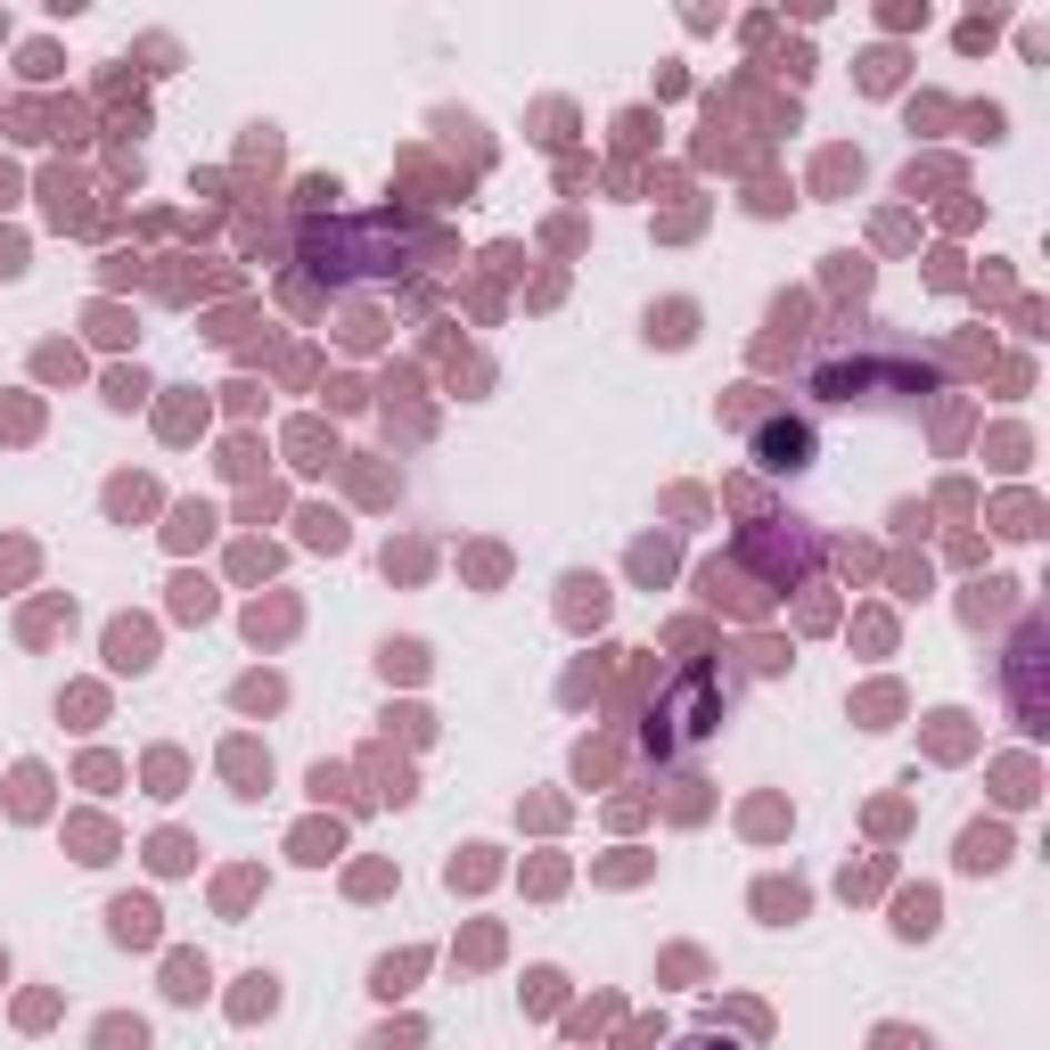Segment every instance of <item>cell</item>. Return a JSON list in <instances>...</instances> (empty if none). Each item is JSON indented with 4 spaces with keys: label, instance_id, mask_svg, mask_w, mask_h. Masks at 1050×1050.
Returning a JSON list of instances; mask_svg holds the SVG:
<instances>
[{
    "label": "cell",
    "instance_id": "obj_1",
    "mask_svg": "<svg viewBox=\"0 0 1050 1050\" xmlns=\"http://www.w3.org/2000/svg\"><path fill=\"white\" fill-rule=\"evenodd\" d=\"M755 452H764V468H812V427H805V418H771V427L764 435H755Z\"/></svg>",
    "mask_w": 1050,
    "mask_h": 1050
},
{
    "label": "cell",
    "instance_id": "obj_2",
    "mask_svg": "<svg viewBox=\"0 0 1050 1050\" xmlns=\"http://www.w3.org/2000/svg\"><path fill=\"white\" fill-rule=\"evenodd\" d=\"M108 665H115V674H149V665H157V633L140 616H115L108 624Z\"/></svg>",
    "mask_w": 1050,
    "mask_h": 1050
},
{
    "label": "cell",
    "instance_id": "obj_3",
    "mask_svg": "<svg viewBox=\"0 0 1050 1050\" xmlns=\"http://www.w3.org/2000/svg\"><path fill=\"white\" fill-rule=\"evenodd\" d=\"M657 723H682L689 739L723 730V698H714V682H706V674H689V682H682V706H674V714H657Z\"/></svg>",
    "mask_w": 1050,
    "mask_h": 1050
},
{
    "label": "cell",
    "instance_id": "obj_4",
    "mask_svg": "<svg viewBox=\"0 0 1050 1050\" xmlns=\"http://www.w3.org/2000/svg\"><path fill=\"white\" fill-rule=\"evenodd\" d=\"M1001 862H1010V829H1001V821H969V829H960V870H1001Z\"/></svg>",
    "mask_w": 1050,
    "mask_h": 1050
},
{
    "label": "cell",
    "instance_id": "obj_5",
    "mask_svg": "<svg viewBox=\"0 0 1050 1050\" xmlns=\"http://www.w3.org/2000/svg\"><path fill=\"white\" fill-rule=\"evenodd\" d=\"M108 928H115V943H140V952H149V943H157V902L149 895H115L108 902Z\"/></svg>",
    "mask_w": 1050,
    "mask_h": 1050
},
{
    "label": "cell",
    "instance_id": "obj_6",
    "mask_svg": "<svg viewBox=\"0 0 1050 1050\" xmlns=\"http://www.w3.org/2000/svg\"><path fill=\"white\" fill-rule=\"evenodd\" d=\"M936 919H943V895H936V887H911V895L895 902V936H902V943H928Z\"/></svg>",
    "mask_w": 1050,
    "mask_h": 1050
},
{
    "label": "cell",
    "instance_id": "obj_7",
    "mask_svg": "<svg viewBox=\"0 0 1050 1050\" xmlns=\"http://www.w3.org/2000/svg\"><path fill=\"white\" fill-rule=\"evenodd\" d=\"M698 592H706V607H723V599H730L739 616H764V592H747L739 575H723V558H706V566H698Z\"/></svg>",
    "mask_w": 1050,
    "mask_h": 1050
},
{
    "label": "cell",
    "instance_id": "obj_8",
    "mask_svg": "<svg viewBox=\"0 0 1050 1050\" xmlns=\"http://www.w3.org/2000/svg\"><path fill=\"white\" fill-rule=\"evenodd\" d=\"M805 887H796V878H764V887H755V911L771 919V928H796V919H805Z\"/></svg>",
    "mask_w": 1050,
    "mask_h": 1050
},
{
    "label": "cell",
    "instance_id": "obj_9",
    "mask_svg": "<svg viewBox=\"0 0 1050 1050\" xmlns=\"http://www.w3.org/2000/svg\"><path fill=\"white\" fill-rule=\"evenodd\" d=\"M222 771L239 780V796H263V780H271V755H263L255 739H230V747H222Z\"/></svg>",
    "mask_w": 1050,
    "mask_h": 1050
},
{
    "label": "cell",
    "instance_id": "obj_10",
    "mask_svg": "<svg viewBox=\"0 0 1050 1050\" xmlns=\"http://www.w3.org/2000/svg\"><path fill=\"white\" fill-rule=\"evenodd\" d=\"M205 985H214L205 952H164V993L173 1001H205Z\"/></svg>",
    "mask_w": 1050,
    "mask_h": 1050
},
{
    "label": "cell",
    "instance_id": "obj_11",
    "mask_svg": "<svg viewBox=\"0 0 1050 1050\" xmlns=\"http://www.w3.org/2000/svg\"><path fill=\"white\" fill-rule=\"evenodd\" d=\"M698 337V304H648V345H689Z\"/></svg>",
    "mask_w": 1050,
    "mask_h": 1050
},
{
    "label": "cell",
    "instance_id": "obj_12",
    "mask_svg": "<svg viewBox=\"0 0 1050 1050\" xmlns=\"http://www.w3.org/2000/svg\"><path fill=\"white\" fill-rule=\"evenodd\" d=\"M418 969H427V952H386V960L370 969V993H377V1001L411 993V977H418Z\"/></svg>",
    "mask_w": 1050,
    "mask_h": 1050
},
{
    "label": "cell",
    "instance_id": "obj_13",
    "mask_svg": "<svg viewBox=\"0 0 1050 1050\" xmlns=\"http://www.w3.org/2000/svg\"><path fill=\"white\" fill-rule=\"evenodd\" d=\"M558 592H566V624H599L607 616V583L599 575H566Z\"/></svg>",
    "mask_w": 1050,
    "mask_h": 1050
},
{
    "label": "cell",
    "instance_id": "obj_14",
    "mask_svg": "<svg viewBox=\"0 0 1050 1050\" xmlns=\"http://www.w3.org/2000/svg\"><path fill=\"white\" fill-rule=\"evenodd\" d=\"M1010 599H1018V583H1010V575H985V583H969V624L1010 616Z\"/></svg>",
    "mask_w": 1050,
    "mask_h": 1050
},
{
    "label": "cell",
    "instance_id": "obj_15",
    "mask_svg": "<svg viewBox=\"0 0 1050 1050\" xmlns=\"http://www.w3.org/2000/svg\"><path fill=\"white\" fill-rule=\"evenodd\" d=\"M337 846H345L337 821H304L296 829V862H337Z\"/></svg>",
    "mask_w": 1050,
    "mask_h": 1050
},
{
    "label": "cell",
    "instance_id": "obj_16",
    "mask_svg": "<svg viewBox=\"0 0 1050 1050\" xmlns=\"http://www.w3.org/2000/svg\"><path fill=\"white\" fill-rule=\"evenodd\" d=\"M108 509H115V517L157 509V485H149V476H115V485H108Z\"/></svg>",
    "mask_w": 1050,
    "mask_h": 1050
},
{
    "label": "cell",
    "instance_id": "obj_17",
    "mask_svg": "<svg viewBox=\"0 0 1050 1050\" xmlns=\"http://www.w3.org/2000/svg\"><path fill=\"white\" fill-rule=\"evenodd\" d=\"M91 1050H149V1026H140V1018H99Z\"/></svg>",
    "mask_w": 1050,
    "mask_h": 1050
},
{
    "label": "cell",
    "instance_id": "obj_18",
    "mask_svg": "<svg viewBox=\"0 0 1050 1050\" xmlns=\"http://www.w3.org/2000/svg\"><path fill=\"white\" fill-rule=\"evenodd\" d=\"M287 444H296V468H329V460H337V435H321L312 418H304L296 435H287Z\"/></svg>",
    "mask_w": 1050,
    "mask_h": 1050
},
{
    "label": "cell",
    "instance_id": "obj_19",
    "mask_svg": "<svg viewBox=\"0 0 1050 1050\" xmlns=\"http://www.w3.org/2000/svg\"><path fill=\"white\" fill-rule=\"evenodd\" d=\"M952 181H960V164H943V157L936 164H919V157L902 164V198H919V189H952Z\"/></svg>",
    "mask_w": 1050,
    "mask_h": 1050
},
{
    "label": "cell",
    "instance_id": "obj_20",
    "mask_svg": "<svg viewBox=\"0 0 1050 1050\" xmlns=\"http://www.w3.org/2000/svg\"><path fill=\"white\" fill-rule=\"evenodd\" d=\"M1001 534H1018V542L1042 534V501L1034 493H1010V501H1001Z\"/></svg>",
    "mask_w": 1050,
    "mask_h": 1050
},
{
    "label": "cell",
    "instance_id": "obj_21",
    "mask_svg": "<svg viewBox=\"0 0 1050 1050\" xmlns=\"http://www.w3.org/2000/svg\"><path fill=\"white\" fill-rule=\"evenodd\" d=\"M164 534H173L181 551H189V542H205V534H214V509H205V501H181V509H173V525H164Z\"/></svg>",
    "mask_w": 1050,
    "mask_h": 1050
},
{
    "label": "cell",
    "instance_id": "obj_22",
    "mask_svg": "<svg viewBox=\"0 0 1050 1050\" xmlns=\"http://www.w3.org/2000/svg\"><path fill=\"white\" fill-rule=\"evenodd\" d=\"M173 616H198V624H205V616H214V583H205V575H181V583H173Z\"/></svg>",
    "mask_w": 1050,
    "mask_h": 1050
},
{
    "label": "cell",
    "instance_id": "obj_23",
    "mask_svg": "<svg viewBox=\"0 0 1050 1050\" xmlns=\"http://www.w3.org/2000/svg\"><path fill=\"white\" fill-rule=\"evenodd\" d=\"M444 878H452V887H485V878H493V846H460Z\"/></svg>",
    "mask_w": 1050,
    "mask_h": 1050
},
{
    "label": "cell",
    "instance_id": "obj_24",
    "mask_svg": "<svg viewBox=\"0 0 1050 1050\" xmlns=\"http://www.w3.org/2000/svg\"><path fill=\"white\" fill-rule=\"evenodd\" d=\"M271 1010H280V977L255 969V977H246V993H239V1018H271Z\"/></svg>",
    "mask_w": 1050,
    "mask_h": 1050
},
{
    "label": "cell",
    "instance_id": "obj_25",
    "mask_svg": "<svg viewBox=\"0 0 1050 1050\" xmlns=\"http://www.w3.org/2000/svg\"><path fill=\"white\" fill-rule=\"evenodd\" d=\"M633 575H640V583H665V575H674V542H657V534H648L640 551H633Z\"/></svg>",
    "mask_w": 1050,
    "mask_h": 1050
},
{
    "label": "cell",
    "instance_id": "obj_26",
    "mask_svg": "<svg viewBox=\"0 0 1050 1050\" xmlns=\"http://www.w3.org/2000/svg\"><path fill=\"white\" fill-rule=\"evenodd\" d=\"M304 542H312V551H345V517H329V509H304Z\"/></svg>",
    "mask_w": 1050,
    "mask_h": 1050
},
{
    "label": "cell",
    "instance_id": "obj_27",
    "mask_svg": "<svg viewBox=\"0 0 1050 1050\" xmlns=\"http://www.w3.org/2000/svg\"><path fill=\"white\" fill-rule=\"evenodd\" d=\"M149 862H157V870H189V862H198V846H189L181 829H164L157 846H149Z\"/></svg>",
    "mask_w": 1050,
    "mask_h": 1050
},
{
    "label": "cell",
    "instance_id": "obj_28",
    "mask_svg": "<svg viewBox=\"0 0 1050 1050\" xmlns=\"http://www.w3.org/2000/svg\"><path fill=\"white\" fill-rule=\"evenodd\" d=\"M9 812H17V821H33V812H41V764H17V796H9Z\"/></svg>",
    "mask_w": 1050,
    "mask_h": 1050
},
{
    "label": "cell",
    "instance_id": "obj_29",
    "mask_svg": "<svg viewBox=\"0 0 1050 1050\" xmlns=\"http://www.w3.org/2000/svg\"><path fill=\"white\" fill-rule=\"evenodd\" d=\"M895 74H902V50H870L862 58V91H895Z\"/></svg>",
    "mask_w": 1050,
    "mask_h": 1050
},
{
    "label": "cell",
    "instance_id": "obj_30",
    "mask_svg": "<svg viewBox=\"0 0 1050 1050\" xmlns=\"http://www.w3.org/2000/svg\"><path fill=\"white\" fill-rule=\"evenodd\" d=\"M854 181H862V157H854V149H829V157H821V189H854Z\"/></svg>",
    "mask_w": 1050,
    "mask_h": 1050
},
{
    "label": "cell",
    "instance_id": "obj_31",
    "mask_svg": "<svg viewBox=\"0 0 1050 1050\" xmlns=\"http://www.w3.org/2000/svg\"><path fill=\"white\" fill-rule=\"evenodd\" d=\"M108 403H115V411L149 403V377H140V370H115V377H108Z\"/></svg>",
    "mask_w": 1050,
    "mask_h": 1050
},
{
    "label": "cell",
    "instance_id": "obj_32",
    "mask_svg": "<svg viewBox=\"0 0 1050 1050\" xmlns=\"http://www.w3.org/2000/svg\"><path fill=\"white\" fill-rule=\"evenodd\" d=\"M377 665H386V674H418L427 648H418V640H386V648H377Z\"/></svg>",
    "mask_w": 1050,
    "mask_h": 1050
},
{
    "label": "cell",
    "instance_id": "obj_33",
    "mask_svg": "<svg viewBox=\"0 0 1050 1050\" xmlns=\"http://www.w3.org/2000/svg\"><path fill=\"white\" fill-rule=\"evenodd\" d=\"M829 287H854V296H862V287H870V263H862V255H829Z\"/></svg>",
    "mask_w": 1050,
    "mask_h": 1050
},
{
    "label": "cell",
    "instance_id": "obj_34",
    "mask_svg": "<svg viewBox=\"0 0 1050 1050\" xmlns=\"http://www.w3.org/2000/svg\"><path fill=\"white\" fill-rule=\"evenodd\" d=\"M296 205H304V214H321V205H337V173H312V181L296 189Z\"/></svg>",
    "mask_w": 1050,
    "mask_h": 1050
},
{
    "label": "cell",
    "instance_id": "obj_35",
    "mask_svg": "<svg viewBox=\"0 0 1050 1050\" xmlns=\"http://www.w3.org/2000/svg\"><path fill=\"white\" fill-rule=\"evenodd\" d=\"M377 329H386V321H377V312H362V304H353V312H345V329H337V337H345V345H377Z\"/></svg>",
    "mask_w": 1050,
    "mask_h": 1050
},
{
    "label": "cell",
    "instance_id": "obj_36",
    "mask_svg": "<svg viewBox=\"0 0 1050 1050\" xmlns=\"http://www.w3.org/2000/svg\"><path fill=\"white\" fill-rule=\"evenodd\" d=\"M287 624H296V607H246V633H287Z\"/></svg>",
    "mask_w": 1050,
    "mask_h": 1050
},
{
    "label": "cell",
    "instance_id": "obj_37",
    "mask_svg": "<svg viewBox=\"0 0 1050 1050\" xmlns=\"http://www.w3.org/2000/svg\"><path fill=\"white\" fill-rule=\"evenodd\" d=\"M870 1050H936V1042H928V1034H911V1026H878Z\"/></svg>",
    "mask_w": 1050,
    "mask_h": 1050
},
{
    "label": "cell",
    "instance_id": "obj_38",
    "mask_svg": "<svg viewBox=\"0 0 1050 1050\" xmlns=\"http://www.w3.org/2000/svg\"><path fill=\"white\" fill-rule=\"evenodd\" d=\"M74 862H108V829H99V821H74Z\"/></svg>",
    "mask_w": 1050,
    "mask_h": 1050
},
{
    "label": "cell",
    "instance_id": "obj_39",
    "mask_svg": "<svg viewBox=\"0 0 1050 1050\" xmlns=\"http://www.w3.org/2000/svg\"><path fill=\"white\" fill-rule=\"evenodd\" d=\"M67 616H74V607H58V599H50V607H33V616H26V640H50Z\"/></svg>",
    "mask_w": 1050,
    "mask_h": 1050
},
{
    "label": "cell",
    "instance_id": "obj_40",
    "mask_svg": "<svg viewBox=\"0 0 1050 1050\" xmlns=\"http://www.w3.org/2000/svg\"><path fill=\"white\" fill-rule=\"evenodd\" d=\"M1026 796H1034V771H1026V764H1001V805H1026Z\"/></svg>",
    "mask_w": 1050,
    "mask_h": 1050
},
{
    "label": "cell",
    "instance_id": "obj_41",
    "mask_svg": "<svg viewBox=\"0 0 1050 1050\" xmlns=\"http://www.w3.org/2000/svg\"><path fill=\"white\" fill-rule=\"evenodd\" d=\"M558 969H534V977H525V1001H534V1010H551V1001H558Z\"/></svg>",
    "mask_w": 1050,
    "mask_h": 1050
},
{
    "label": "cell",
    "instance_id": "obj_42",
    "mask_svg": "<svg viewBox=\"0 0 1050 1050\" xmlns=\"http://www.w3.org/2000/svg\"><path fill=\"white\" fill-rule=\"evenodd\" d=\"M648 123H657V115H648V108H624V115H616V132H624V149H648Z\"/></svg>",
    "mask_w": 1050,
    "mask_h": 1050
},
{
    "label": "cell",
    "instance_id": "obj_43",
    "mask_svg": "<svg viewBox=\"0 0 1050 1050\" xmlns=\"http://www.w3.org/2000/svg\"><path fill=\"white\" fill-rule=\"evenodd\" d=\"M149 780L157 796H181V755H149Z\"/></svg>",
    "mask_w": 1050,
    "mask_h": 1050
},
{
    "label": "cell",
    "instance_id": "obj_44",
    "mask_svg": "<svg viewBox=\"0 0 1050 1050\" xmlns=\"http://www.w3.org/2000/svg\"><path fill=\"white\" fill-rule=\"evenodd\" d=\"M280 698H287V689L271 682V674H255V682H239V706H280Z\"/></svg>",
    "mask_w": 1050,
    "mask_h": 1050
},
{
    "label": "cell",
    "instance_id": "obj_45",
    "mask_svg": "<svg viewBox=\"0 0 1050 1050\" xmlns=\"http://www.w3.org/2000/svg\"><path fill=\"white\" fill-rule=\"evenodd\" d=\"M993 33H1001V17L985 9V17H969V26H960V50H985V41H993Z\"/></svg>",
    "mask_w": 1050,
    "mask_h": 1050
},
{
    "label": "cell",
    "instance_id": "obj_46",
    "mask_svg": "<svg viewBox=\"0 0 1050 1050\" xmlns=\"http://www.w3.org/2000/svg\"><path fill=\"white\" fill-rule=\"evenodd\" d=\"M969 140H1001V108L985 99V108H969Z\"/></svg>",
    "mask_w": 1050,
    "mask_h": 1050
},
{
    "label": "cell",
    "instance_id": "obj_47",
    "mask_svg": "<svg viewBox=\"0 0 1050 1050\" xmlns=\"http://www.w3.org/2000/svg\"><path fill=\"white\" fill-rule=\"evenodd\" d=\"M370 394H362V377H337V386H329V411H362Z\"/></svg>",
    "mask_w": 1050,
    "mask_h": 1050
},
{
    "label": "cell",
    "instance_id": "obj_48",
    "mask_svg": "<svg viewBox=\"0 0 1050 1050\" xmlns=\"http://www.w3.org/2000/svg\"><path fill=\"white\" fill-rule=\"evenodd\" d=\"M887 525H895V534H928V509H919V501H895Z\"/></svg>",
    "mask_w": 1050,
    "mask_h": 1050
},
{
    "label": "cell",
    "instance_id": "obj_49",
    "mask_svg": "<svg viewBox=\"0 0 1050 1050\" xmlns=\"http://www.w3.org/2000/svg\"><path fill=\"white\" fill-rule=\"evenodd\" d=\"M1018 452H1026V435L1001 427V435H993V468H1018Z\"/></svg>",
    "mask_w": 1050,
    "mask_h": 1050
},
{
    "label": "cell",
    "instance_id": "obj_50",
    "mask_svg": "<svg viewBox=\"0 0 1050 1050\" xmlns=\"http://www.w3.org/2000/svg\"><path fill=\"white\" fill-rule=\"evenodd\" d=\"M26 74H33V82L58 74V50H50V41H33V50H26Z\"/></svg>",
    "mask_w": 1050,
    "mask_h": 1050
},
{
    "label": "cell",
    "instance_id": "obj_51",
    "mask_svg": "<svg viewBox=\"0 0 1050 1050\" xmlns=\"http://www.w3.org/2000/svg\"><path fill=\"white\" fill-rule=\"evenodd\" d=\"M895 583H902V599H919V592H928V558H919V566L902 558V566H895Z\"/></svg>",
    "mask_w": 1050,
    "mask_h": 1050
},
{
    "label": "cell",
    "instance_id": "obj_52",
    "mask_svg": "<svg viewBox=\"0 0 1050 1050\" xmlns=\"http://www.w3.org/2000/svg\"><path fill=\"white\" fill-rule=\"evenodd\" d=\"M534 123H542V140H551V149H558V140H566V108H558V99H551V108H542Z\"/></svg>",
    "mask_w": 1050,
    "mask_h": 1050
},
{
    "label": "cell",
    "instance_id": "obj_53",
    "mask_svg": "<svg viewBox=\"0 0 1050 1050\" xmlns=\"http://www.w3.org/2000/svg\"><path fill=\"white\" fill-rule=\"evenodd\" d=\"M26 271V239H0V280H17Z\"/></svg>",
    "mask_w": 1050,
    "mask_h": 1050
},
{
    "label": "cell",
    "instance_id": "obj_54",
    "mask_svg": "<svg viewBox=\"0 0 1050 1050\" xmlns=\"http://www.w3.org/2000/svg\"><path fill=\"white\" fill-rule=\"evenodd\" d=\"M674 1050H739V1042H730V1034H682Z\"/></svg>",
    "mask_w": 1050,
    "mask_h": 1050
},
{
    "label": "cell",
    "instance_id": "obj_55",
    "mask_svg": "<svg viewBox=\"0 0 1050 1050\" xmlns=\"http://www.w3.org/2000/svg\"><path fill=\"white\" fill-rule=\"evenodd\" d=\"M0 205H17V173H9V164H0Z\"/></svg>",
    "mask_w": 1050,
    "mask_h": 1050
},
{
    "label": "cell",
    "instance_id": "obj_56",
    "mask_svg": "<svg viewBox=\"0 0 1050 1050\" xmlns=\"http://www.w3.org/2000/svg\"><path fill=\"white\" fill-rule=\"evenodd\" d=\"M0 977H9V952H0Z\"/></svg>",
    "mask_w": 1050,
    "mask_h": 1050
}]
</instances>
